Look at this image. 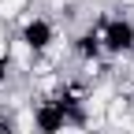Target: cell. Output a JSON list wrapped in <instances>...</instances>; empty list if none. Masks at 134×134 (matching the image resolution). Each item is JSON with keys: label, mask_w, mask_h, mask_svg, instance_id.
<instances>
[{"label": "cell", "mask_w": 134, "mask_h": 134, "mask_svg": "<svg viewBox=\"0 0 134 134\" xmlns=\"http://www.w3.org/2000/svg\"><path fill=\"white\" fill-rule=\"evenodd\" d=\"M0 134H19V130H15V123H11V115L0 119Z\"/></svg>", "instance_id": "4"}, {"label": "cell", "mask_w": 134, "mask_h": 134, "mask_svg": "<svg viewBox=\"0 0 134 134\" xmlns=\"http://www.w3.org/2000/svg\"><path fill=\"white\" fill-rule=\"evenodd\" d=\"M90 26H93L108 63H123L134 56V15L130 11H97Z\"/></svg>", "instance_id": "1"}, {"label": "cell", "mask_w": 134, "mask_h": 134, "mask_svg": "<svg viewBox=\"0 0 134 134\" xmlns=\"http://www.w3.org/2000/svg\"><path fill=\"white\" fill-rule=\"evenodd\" d=\"M11 34H15V41H19L34 60H45V56H48V60L60 63V41H67V34H60V26H56L52 15H45V11L34 8L26 19L15 23Z\"/></svg>", "instance_id": "2"}, {"label": "cell", "mask_w": 134, "mask_h": 134, "mask_svg": "<svg viewBox=\"0 0 134 134\" xmlns=\"http://www.w3.org/2000/svg\"><path fill=\"white\" fill-rule=\"evenodd\" d=\"M8 86H11V63L0 60V90H8Z\"/></svg>", "instance_id": "3"}]
</instances>
